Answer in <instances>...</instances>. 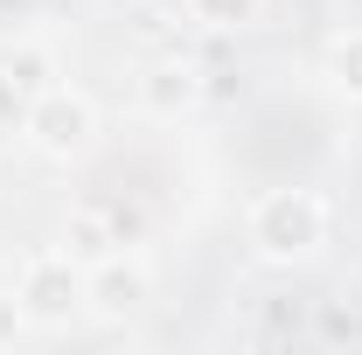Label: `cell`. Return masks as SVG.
I'll list each match as a JSON object with an SVG mask.
<instances>
[{
  "instance_id": "10",
  "label": "cell",
  "mask_w": 362,
  "mask_h": 355,
  "mask_svg": "<svg viewBox=\"0 0 362 355\" xmlns=\"http://www.w3.org/2000/svg\"><path fill=\"white\" fill-rule=\"evenodd\" d=\"M314 342H327V349L362 342V313H356V307H341V300H320V313H314Z\"/></svg>"
},
{
  "instance_id": "12",
  "label": "cell",
  "mask_w": 362,
  "mask_h": 355,
  "mask_svg": "<svg viewBox=\"0 0 362 355\" xmlns=\"http://www.w3.org/2000/svg\"><path fill=\"white\" fill-rule=\"evenodd\" d=\"M21 327H28V313H21L14 293H7V300H0V349H14V342H21Z\"/></svg>"
},
{
  "instance_id": "1",
  "label": "cell",
  "mask_w": 362,
  "mask_h": 355,
  "mask_svg": "<svg viewBox=\"0 0 362 355\" xmlns=\"http://www.w3.org/2000/svg\"><path fill=\"white\" fill-rule=\"evenodd\" d=\"M327 223H334V209L320 188H265L251 202V251L272 265H300L327 244Z\"/></svg>"
},
{
  "instance_id": "6",
  "label": "cell",
  "mask_w": 362,
  "mask_h": 355,
  "mask_svg": "<svg viewBox=\"0 0 362 355\" xmlns=\"http://www.w3.org/2000/svg\"><path fill=\"white\" fill-rule=\"evenodd\" d=\"M126 237H133V216H126V209H98V202H84V209L70 216V258H112Z\"/></svg>"
},
{
  "instance_id": "9",
  "label": "cell",
  "mask_w": 362,
  "mask_h": 355,
  "mask_svg": "<svg viewBox=\"0 0 362 355\" xmlns=\"http://www.w3.org/2000/svg\"><path fill=\"white\" fill-rule=\"evenodd\" d=\"M7 77L35 98V91L56 84V56H49V49H35V42H14V49H7Z\"/></svg>"
},
{
  "instance_id": "3",
  "label": "cell",
  "mask_w": 362,
  "mask_h": 355,
  "mask_svg": "<svg viewBox=\"0 0 362 355\" xmlns=\"http://www.w3.org/2000/svg\"><path fill=\"white\" fill-rule=\"evenodd\" d=\"M14 300H21V313H28L35 327H70V320L84 313V272H77V258H70V251H42V258H28Z\"/></svg>"
},
{
  "instance_id": "5",
  "label": "cell",
  "mask_w": 362,
  "mask_h": 355,
  "mask_svg": "<svg viewBox=\"0 0 362 355\" xmlns=\"http://www.w3.org/2000/svg\"><path fill=\"white\" fill-rule=\"evenodd\" d=\"M195 98H202V70H195L188 56H160V63L139 77V105H146L153 119H181V112H195Z\"/></svg>"
},
{
  "instance_id": "2",
  "label": "cell",
  "mask_w": 362,
  "mask_h": 355,
  "mask_svg": "<svg viewBox=\"0 0 362 355\" xmlns=\"http://www.w3.org/2000/svg\"><path fill=\"white\" fill-rule=\"evenodd\" d=\"M21 133L42 146L49 161H84L90 146H98V112H90L84 91L70 84H49L28 98V112H21Z\"/></svg>"
},
{
  "instance_id": "4",
  "label": "cell",
  "mask_w": 362,
  "mask_h": 355,
  "mask_svg": "<svg viewBox=\"0 0 362 355\" xmlns=\"http://www.w3.org/2000/svg\"><path fill=\"white\" fill-rule=\"evenodd\" d=\"M146 300H153V279H146L139 265H126L119 251H112V258H90V272H84V307L98 313V320H133Z\"/></svg>"
},
{
  "instance_id": "11",
  "label": "cell",
  "mask_w": 362,
  "mask_h": 355,
  "mask_svg": "<svg viewBox=\"0 0 362 355\" xmlns=\"http://www.w3.org/2000/svg\"><path fill=\"white\" fill-rule=\"evenodd\" d=\"M21 112H28V91L7 77V63H0V126H21Z\"/></svg>"
},
{
  "instance_id": "7",
  "label": "cell",
  "mask_w": 362,
  "mask_h": 355,
  "mask_svg": "<svg viewBox=\"0 0 362 355\" xmlns=\"http://www.w3.org/2000/svg\"><path fill=\"white\" fill-rule=\"evenodd\" d=\"M265 14V0H188V21L209 28V35H237Z\"/></svg>"
},
{
  "instance_id": "8",
  "label": "cell",
  "mask_w": 362,
  "mask_h": 355,
  "mask_svg": "<svg viewBox=\"0 0 362 355\" xmlns=\"http://www.w3.org/2000/svg\"><path fill=\"white\" fill-rule=\"evenodd\" d=\"M327 77H334L341 98H356V105H362V21H356V28H341V35L327 42Z\"/></svg>"
}]
</instances>
